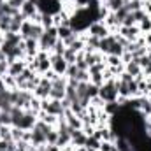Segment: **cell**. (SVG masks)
<instances>
[{
  "instance_id": "obj_1",
  "label": "cell",
  "mask_w": 151,
  "mask_h": 151,
  "mask_svg": "<svg viewBox=\"0 0 151 151\" xmlns=\"http://www.w3.org/2000/svg\"><path fill=\"white\" fill-rule=\"evenodd\" d=\"M99 97L106 102H116L118 99V88H116V81L109 79L107 83H104L100 88H99Z\"/></svg>"
},
{
  "instance_id": "obj_2",
  "label": "cell",
  "mask_w": 151,
  "mask_h": 151,
  "mask_svg": "<svg viewBox=\"0 0 151 151\" xmlns=\"http://www.w3.org/2000/svg\"><path fill=\"white\" fill-rule=\"evenodd\" d=\"M56 40H58V28H55V27H51V28H46L44 30V34H42V37L39 39V44H40V49H51L55 44H56Z\"/></svg>"
},
{
  "instance_id": "obj_3",
  "label": "cell",
  "mask_w": 151,
  "mask_h": 151,
  "mask_svg": "<svg viewBox=\"0 0 151 151\" xmlns=\"http://www.w3.org/2000/svg\"><path fill=\"white\" fill-rule=\"evenodd\" d=\"M65 90H67V83L62 79V77H56L51 84V91H49V97L53 100H63L65 99Z\"/></svg>"
},
{
  "instance_id": "obj_4",
  "label": "cell",
  "mask_w": 151,
  "mask_h": 151,
  "mask_svg": "<svg viewBox=\"0 0 151 151\" xmlns=\"http://www.w3.org/2000/svg\"><path fill=\"white\" fill-rule=\"evenodd\" d=\"M42 111L53 116H65V107L62 106V100H42Z\"/></svg>"
},
{
  "instance_id": "obj_5",
  "label": "cell",
  "mask_w": 151,
  "mask_h": 151,
  "mask_svg": "<svg viewBox=\"0 0 151 151\" xmlns=\"http://www.w3.org/2000/svg\"><path fill=\"white\" fill-rule=\"evenodd\" d=\"M12 97H14V106L21 109L25 106H30V100L34 99V95L28 90H12Z\"/></svg>"
},
{
  "instance_id": "obj_6",
  "label": "cell",
  "mask_w": 151,
  "mask_h": 151,
  "mask_svg": "<svg viewBox=\"0 0 151 151\" xmlns=\"http://www.w3.org/2000/svg\"><path fill=\"white\" fill-rule=\"evenodd\" d=\"M14 107V97H12V90L4 88L0 91V111H9Z\"/></svg>"
},
{
  "instance_id": "obj_7",
  "label": "cell",
  "mask_w": 151,
  "mask_h": 151,
  "mask_svg": "<svg viewBox=\"0 0 151 151\" xmlns=\"http://www.w3.org/2000/svg\"><path fill=\"white\" fill-rule=\"evenodd\" d=\"M49 62H51V69L56 72V74H65V70H67V67H69V63L65 62V58L62 56V55H53L51 58H49Z\"/></svg>"
},
{
  "instance_id": "obj_8",
  "label": "cell",
  "mask_w": 151,
  "mask_h": 151,
  "mask_svg": "<svg viewBox=\"0 0 151 151\" xmlns=\"http://www.w3.org/2000/svg\"><path fill=\"white\" fill-rule=\"evenodd\" d=\"M21 14L25 16V18H35L39 14V7H37V4H35V0H27L23 5H21Z\"/></svg>"
},
{
  "instance_id": "obj_9",
  "label": "cell",
  "mask_w": 151,
  "mask_h": 151,
  "mask_svg": "<svg viewBox=\"0 0 151 151\" xmlns=\"http://www.w3.org/2000/svg\"><path fill=\"white\" fill-rule=\"evenodd\" d=\"M30 142H32V146H42V144H47V141H46V134L37 128V127H34L32 128V132H30Z\"/></svg>"
},
{
  "instance_id": "obj_10",
  "label": "cell",
  "mask_w": 151,
  "mask_h": 151,
  "mask_svg": "<svg viewBox=\"0 0 151 151\" xmlns=\"http://www.w3.org/2000/svg\"><path fill=\"white\" fill-rule=\"evenodd\" d=\"M90 35L99 37V39L107 37V35H109V34H107V27L102 25V23H91V25H90Z\"/></svg>"
},
{
  "instance_id": "obj_11",
  "label": "cell",
  "mask_w": 151,
  "mask_h": 151,
  "mask_svg": "<svg viewBox=\"0 0 151 151\" xmlns=\"http://www.w3.org/2000/svg\"><path fill=\"white\" fill-rule=\"evenodd\" d=\"M70 135H72V144H76V148H81V146H84V142H86V139H88V135L81 130V128H72V132H70Z\"/></svg>"
},
{
  "instance_id": "obj_12",
  "label": "cell",
  "mask_w": 151,
  "mask_h": 151,
  "mask_svg": "<svg viewBox=\"0 0 151 151\" xmlns=\"http://www.w3.org/2000/svg\"><path fill=\"white\" fill-rule=\"evenodd\" d=\"M23 70H25V63H23L21 60H16V62L9 63V70H7V74L12 76V77H18Z\"/></svg>"
},
{
  "instance_id": "obj_13",
  "label": "cell",
  "mask_w": 151,
  "mask_h": 151,
  "mask_svg": "<svg viewBox=\"0 0 151 151\" xmlns=\"http://www.w3.org/2000/svg\"><path fill=\"white\" fill-rule=\"evenodd\" d=\"M121 35L125 39H128L130 42H134L135 40V37H137V34H139V28L137 27H121Z\"/></svg>"
},
{
  "instance_id": "obj_14",
  "label": "cell",
  "mask_w": 151,
  "mask_h": 151,
  "mask_svg": "<svg viewBox=\"0 0 151 151\" xmlns=\"http://www.w3.org/2000/svg\"><path fill=\"white\" fill-rule=\"evenodd\" d=\"M114 40H116V35H107V37L100 39L99 51H102V53H109V49H111V46H113Z\"/></svg>"
},
{
  "instance_id": "obj_15",
  "label": "cell",
  "mask_w": 151,
  "mask_h": 151,
  "mask_svg": "<svg viewBox=\"0 0 151 151\" xmlns=\"http://www.w3.org/2000/svg\"><path fill=\"white\" fill-rule=\"evenodd\" d=\"M32 23H34V21H32ZM42 34H44V27H42L40 23H34V25H32V30H30V37L28 39H34V40L39 42V39L42 37Z\"/></svg>"
},
{
  "instance_id": "obj_16",
  "label": "cell",
  "mask_w": 151,
  "mask_h": 151,
  "mask_svg": "<svg viewBox=\"0 0 151 151\" xmlns=\"http://www.w3.org/2000/svg\"><path fill=\"white\" fill-rule=\"evenodd\" d=\"M141 70H142V69H141V65H139L137 62H134V60H132V62H128V63H127V72L132 76V77L141 76Z\"/></svg>"
},
{
  "instance_id": "obj_17",
  "label": "cell",
  "mask_w": 151,
  "mask_h": 151,
  "mask_svg": "<svg viewBox=\"0 0 151 151\" xmlns=\"http://www.w3.org/2000/svg\"><path fill=\"white\" fill-rule=\"evenodd\" d=\"M84 148H86L88 151L100 150V141H99L97 137H93V135H90V137L86 139V142H84Z\"/></svg>"
},
{
  "instance_id": "obj_18",
  "label": "cell",
  "mask_w": 151,
  "mask_h": 151,
  "mask_svg": "<svg viewBox=\"0 0 151 151\" xmlns=\"http://www.w3.org/2000/svg\"><path fill=\"white\" fill-rule=\"evenodd\" d=\"M123 53H125V47H123L118 40H114L107 55H113V56H119V58H121V56H123Z\"/></svg>"
},
{
  "instance_id": "obj_19",
  "label": "cell",
  "mask_w": 151,
  "mask_h": 151,
  "mask_svg": "<svg viewBox=\"0 0 151 151\" xmlns=\"http://www.w3.org/2000/svg\"><path fill=\"white\" fill-rule=\"evenodd\" d=\"M23 42H25V51H27L30 56L37 53V40H34V39H27V40H23Z\"/></svg>"
},
{
  "instance_id": "obj_20",
  "label": "cell",
  "mask_w": 151,
  "mask_h": 151,
  "mask_svg": "<svg viewBox=\"0 0 151 151\" xmlns=\"http://www.w3.org/2000/svg\"><path fill=\"white\" fill-rule=\"evenodd\" d=\"M125 5V0H107L106 2V7L111 11V12H116L118 9H121Z\"/></svg>"
},
{
  "instance_id": "obj_21",
  "label": "cell",
  "mask_w": 151,
  "mask_h": 151,
  "mask_svg": "<svg viewBox=\"0 0 151 151\" xmlns=\"http://www.w3.org/2000/svg\"><path fill=\"white\" fill-rule=\"evenodd\" d=\"M32 21H23V25H21V28H19V32H21V39L23 40H27V39L30 37V30H32Z\"/></svg>"
},
{
  "instance_id": "obj_22",
  "label": "cell",
  "mask_w": 151,
  "mask_h": 151,
  "mask_svg": "<svg viewBox=\"0 0 151 151\" xmlns=\"http://www.w3.org/2000/svg\"><path fill=\"white\" fill-rule=\"evenodd\" d=\"M74 34V30L70 27H58V39L60 40H65L67 37H70Z\"/></svg>"
},
{
  "instance_id": "obj_23",
  "label": "cell",
  "mask_w": 151,
  "mask_h": 151,
  "mask_svg": "<svg viewBox=\"0 0 151 151\" xmlns=\"http://www.w3.org/2000/svg\"><path fill=\"white\" fill-rule=\"evenodd\" d=\"M76 67H77L79 70H88V69H90L88 63H86V60H84V53H79V55H77V58H76Z\"/></svg>"
},
{
  "instance_id": "obj_24",
  "label": "cell",
  "mask_w": 151,
  "mask_h": 151,
  "mask_svg": "<svg viewBox=\"0 0 151 151\" xmlns=\"http://www.w3.org/2000/svg\"><path fill=\"white\" fill-rule=\"evenodd\" d=\"M99 44H100V39H99V37H93V35H90V37H88V40H86L88 53H91L93 49H99Z\"/></svg>"
},
{
  "instance_id": "obj_25",
  "label": "cell",
  "mask_w": 151,
  "mask_h": 151,
  "mask_svg": "<svg viewBox=\"0 0 151 151\" xmlns=\"http://www.w3.org/2000/svg\"><path fill=\"white\" fill-rule=\"evenodd\" d=\"M63 58H65V62L70 65V63H76V58H77V53L76 51H72L70 47H67L65 49V53H63Z\"/></svg>"
},
{
  "instance_id": "obj_26",
  "label": "cell",
  "mask_w": 151,
  "mask_h": 151,
  "mask_svg": "<svg viewBox=\"0 0 151 151\" xmlns=\"http://www.w3.org/2000/svg\"><path fill=\"white\" fill-rule=\"evenodd\" d=\"M0 125H12V116L9 111H0Z\"/></svg>"
},
{
  "instance_id": "obj_27",
  "label": "cell",
  "mask_w": 151,
  "mask_h": 151,
  "mask_svg": "<svg viewBox=\"0 0 151 151\" xmlns=\"http://www.w3.org/2000/svg\"><path fill=\"white\" fill-rule=\"evenodd\" d=\"M34 91H35V95H37V97H40V99H47V97H49L51 88H46V86H40V84H39Z\"/></svg>"
},
{
  "instance_id": "obj_28",
  "label": "cell",
  "mask_w": 151,
  "mask_h": 151,
  "mask_svg": "<svg viewBox=\"0 0 151 151\" xmlns=\"http://www.w3.org/2000/svg\"><path fill=\"white\" fill-rule=\"evenodd\" d=\"M53 49H55V55H62L63 56V53H65V49H67V46L63 44V40H56V44L53 46Z\"/></svg>"
},
{
  "instance_id": "obj_29",
  "label": "cell",
  "mask_w": 151,
  "mask_h": 151,
  "mask_svg": "<svg viewBox=\"0 0 151 151\" xmlns=\"http://www.w3.org/2000/svg\"><path fill=\"white\" fill-rule=\"evenodd\" d=\"M125 5L128 7V11H130V12H134V11H139V9H142V2H141V0H132V2H127Z\"/></svg>"
},
{
  "instance_id": "obj_30",
  "label": "cell",
  "mask_w": 151,
  "mask_h": 151,
  "mask_svg": "<svg viewBox=\"0 0 151 151\" xmlns=\"http://www.w3.org/2000/svg\"><path fill=\"white\" fill-rule=\"evenodd\" d=\"M99 88H100V86H97V84H93V83H88V97H90V99L99 97Z\"/></svg>"
},
{
  "instance_id": "obj_31",
  "label": "cell",
  "mask_w": 151,
  "mask_h": 151,
  "mask_svg": "<svg viewBox=\"0 0 151 151\" xmlns=\"http://www.w3.org/2000/svg\"><path fill=\"white\" fill-rule=\"evenodd\" d=\"M132 14H134V18H135V23H137V21L141 23L142 19H146V18H148V12H144L142 9H139V11H134Z\"/></svg>"
},
{
  "instance_id": "obj_32",
  "label": "cell",
  "mask_w": 151,
  "mask_h": 151,
  "mask_svg": "<svg viewBox=\"0 0 151 151\" xmlns=\"http://www.w3.org/2000/svg\"><path fill=\"white\" fill-rule=\"evenodd\" d=\"M46 141H47V144H56V141H58V132L51 130V132L46 135Z\"/></svg>"
},
{
  "instance_id": "obj_33",
  "label": "cell",
  "mask_w": 151,
  "mask_h": 151,
  "mask_svg": "<svg viewBox=\"0 0 151 151\" xmlns=\"http://www.w3.org/2000/svg\"><path fill=\"white\" fill-rule=\"evenodd\" d=\"M76 79H77L79 83H86V81H90V74H88V70H79L77 76H76Z\"/></svg>"
},
{
  "instance_id": "obj_34",
  "label": "cell",
  "mask_w": 151,
  "mask_h": 151,
  "mask_svg": "<svg viewBox=\"0 0 151 151\" xmlns=\"http://www.w3.org/2000/svg\"><path fill=\"white\" fill-rule=\"evenodd\" d=\"M77 72H79V69L76 67V63H70V65L67 67V70H65L67 77H76V76H77Z\"/></svg>"
},
{
  "instance_id": "obj_35",
  "label": "cell",
  "mask_w": 151,
  "mask_h": 151,
  "mask_svg": "<svg viewBox=\"0 0 151 151\" xmlns=\"http://www.w3.org/2000/svg\"><path fill=\"white\" fill-rule=\"evenodd\" d=\"M135 25V18H134V14L130 12L125 19H123V23H121V27H134Z\"/></svg>"
},
{
  "instance_id": "obj_36",
  "label": "cell",
  "mask_w": 151,
  "mask_h": 151,
  "mask_svg": "<svg viewBox=\"0 0 151 151\" xmlns=\"http://www.w3.org/2000/svg\"><path fill=\"white\" fill-rule=\"evenodd\" d=\"M106 111H107L109 114H116L118 111H119V106H118L116 102H109V104L106 106Z\"/></svg>"
},
{
  "instance_id": "obj_37",
  "label": "cell",
  "mask_w": 151,
  "mask_h": 151,
  "mask_svg": "<svg viewBox=\"0 0 151 151\" xmlns=\"http://www.w3.org/2000/svg\"><path fill=\"white\" fill-rule=\"evenodd\" d=\"M100 150L102 151H118V148L113 146L109 141H106V142H100Z\"/></svg>"
},
{
  "instance_id": "obj_38",
  "label": "cell",
  "mask_w": 151,
  "mask_h": 151,
  "mask_svg": "<svg viewBox=\"0 0 151 151\" xmlns=\"http://www.w3.org/2000/svg\"><path fill=\"white\" fill-rule=\"evenodd\" d=\"M83 46H84V42H83V40H79V39H77V40H76L74 44H72V46H69V47H70V49H72V51H76V53H79V51H81V49H83Z\"/></svg>"
},
{
  "instance_id": "obj_39",
  "label": "cell",
  "mask_w": 151,
  "mask_h": 151,
  "mask_svg": "<svg viewBox=\"0 0 151 151\" xmlns=\"http://www.w3.org/2000/svg\"><path fill=\"white\" fill-rule=\"evenodd\" d=\"M141 28H142V30H146V32H150V30H151V19H150V16H148L146 19H142V21H141Z\"/></svg>"
},
{
  "instance_id": "obj_40",
  "label": "cell",
  "mask_w": 151,
  "mask_h": 151,
  "mask_svg": "<svg viewBox=\"0 0 151 151\" xmlns=\"http://www.w3.org/2000/svg\"><path fill=\"white\" fill-rule=\"evenodd\" d=\"M9 2V5H12L14 9H21V5L27 2V0H7Z\"/></svg>"
},
{
  "instance_id": "obj_41",
  "label": "cell",
  "mask_w": 151,
  "mask_h": 151,
  "mask_svg": "<svg viewBox=\"0 0 151 151\" xmlns=\"http://www.w3.org/2000/svg\"><path fill=\"white\" fill-rule=\"evenodd\" d=\"M7 70H9V62H5V60H4V62H0V72H2V74H5Z\"/></svg>"
},
{
  "instance_id": "obj_42",
  "label": "cell",
  "mask_w": 151,
  "mask_h": 151,
  "mask_svg": "<svg viewBox=\"0 0 151 151\" xmlns=\"http://www.w3.org/2000/svg\"><path fill=\"white\" fill-rule=\"evenodd\" d=\"M109 62H111V65H113V67L119 65V56H113V55H109Z\"/></svg>"
},
{
  "instance_id": "obj_43",
  "label": "cell",
  "mask_w": 151,
  "mask_h": 151,
  "mask_svg": "<svg viewBox=\"0 0 151 151\" xmlns=\"http://www.w3.org/2000/svg\"><path fill=\"white\" fill-rule=\"evenodd\" d=\"M5 58H7V56H5V53H4V51H2V47H0V62H4V60H5Z\"/></svg>"
},
{
  "instance_id": "obj_44",
  "label": "cell",
  "mask_w": 151,
  "mask_h": 151,
  "mask_svg": "<svg viewBox=\"0 0 151 151\" xmlns=\"http://www.w3.org/2000/svg\"><path fill=\"white\" fill-rule=\"evenodd\" d=\"M144 70H146V74H151V62L146 65V67H144Z\"/></svg>"
},
{
  "instance_id": "obj_45",
  "label": "cell",
  "mask_w": 151,
  "mask_h": 151,
  "mask_svg": "<svg viewBox=\"0 0 151 151\" xmlns=\"http://www.w3.org/2000/svg\"><path fill=\"white\" fill-rule=\"evenodd\" d=\"M4 88H5V83H4V79H0V91H2Z\"/></svg>"
},
{
  "instance_id": "obj_46",
  "label": "cell",
  "mask_w": 151,
  "mask_h": 151,
  "mask_svg": "<svg viewBox=\"0 0 151 151\" xmlns=\"http://www.w3.org/2000/svg\"><path fill=\"white\" fill-rule=\"evenodd\" d=\"M146 12H150V14H151V2H150V4H146Z\"/></svg>"
},
{
  "instance_id": "obj_47",
  "label": "cell",
  "mask_w": 151,
  "mask_h": 151,
  "mask_svg": "<svg viewBox=\"0 0 151 151\" xmlns=\"http://www.w3.org/2000/svg\"><path fill=\"white\" fill-rule=\"evenodd\" d=\"M146 44H150V46H151V34H150V35H146Z\"/></svg>"
},
{
  "instance_id": "obj_48",
  "label": "cell",
  "mask_w": 151,
  "mask_h": 151,
  "mask_svg": "<svg viewBox=\"0 0 151 151\" xmlns=\"http://www.w3.org/2000/svg\"><path fill=\"white\" fill-rule=\"evenodd\" d=\"M77 151H88V150H86L84 146H81V148H79V150H77Z\"/></svg>"
},
{
  "instance_id": "obj_49",
  "label": "cell",
  "mask_w": 151,
  "mask_h": 151,
  "mask_svg": "<svg viewBox=\"0 0 151 151\" xmlns=\"http://www.w3.org/2000/svg\"><path fill=\"white\" fill-rule=\"evenodd\" d=\"M2 42H4V37H2V35H0V46H2Z\"/></svg>"
},
{
  "instance_id": "obj_50",
  "label": "cell",
  "mask_w": 151,
  "mask_h": 151,
  "mask_svg": "<svg viewBox=\"0 0 151 151\" xmlns=\"http://www.w3.org/2000/svg\"><path fill=\"white\" fill-rule=\"evenodd\" d=\"M127 2H132V0H125V4H127Z\"/></svg>"
},
{
  "instance_id": "obj_51",
  "label": "cell",
  "mask_w": 151,
  "mask_h": 151,
  "mask_svg": "<svg viewBox=\"0 0 151 151\" xmlns=\"http://www.w3.org/2000/svg\"><path fill=\"white\" fill-rule=\"evenodd\" d=\"M0 77H2V72H0Z\"/></svg>"
},
{
  "instance_id": "obj_52",
  "label": "cell",
  "mask_w": 151,
  "mask_h": 151,
  "mask_svg": "<svg viewBox=\"0 0 151 151\" xmlns=\"http://www.w3.org/2000/svg\"><path fill=\"white\" fill-rule=\"evenodd\" d=\"M106 2H107V0H106Z\"/></svg>"
}]
</instances>
